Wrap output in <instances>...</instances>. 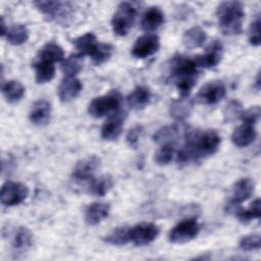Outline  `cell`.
I'll return each mask as SVG.
<instances>
[{
  "mask_svg": "<svg viewBox=\"0 0 261 261\" xmlns=\"http://www.w3.org/2000/svg\"><path fill=\"white\" fill-rule=\"evenodd\" d=\"M7 30H8V29H6L5 21H4V18H3V16H2V17H1V36H2V37H5V35H6V33H7Z\"/></svg>",
  "mask_w": 261,
  "mask_h": 261,
  "instance_id": "cell-43",
  "label": "cell"
},
{
  "mask_svg": "<svg viewBox=\"0 0 261 261\" xmlns=\"http://www.w3.org/2000/svg\"><path fill=\"white\" fill-rule=\"evenodd\" d=\"M207 35L200 27H193L187 30L182 36V43L188 49H195L201 47L206 41Z\"/></svg>",
  "mask_w": 261,
  "mask_h": 261,
  "instance_id": "cell-26",
  "label": "cell"
},
{
  "mask_svg": "<svg viewBox=\"0 0 261 261\" xmlns=\"http://www.w3.org/2000/svg\"><path fill=\"white\" fill-rule=\"evenodd\" d=\"M113 53V46L108 43H98L97 47L91 54L92 61L95 65H100L106 62Z\"/></svg>",
  "mask_w": 261,
  "mask_h": 261,
  "instance_id": "cell-33",
  "label": "cell"
},
{
  "mask_svg": "<svg viewBox=\"0 0 261 261\" xmlns=\"http://www.w3.org/2000/svg\"><path fill=\"white\" fill-rule=\"evenodd\" d=\"M193 102L188 97L172 100L169 105V114L175 120L186 119L192 112Z\"/></svg>",
  "mask_w": 261,
  "mask_h": 261,
  "instance_id": "cell-23",
  "label": "cell"
},
{
  "mask_svg": "<svg viewBox=\"0 0 261 261\" xmlns=\"http://www.w3.org/2000/svg\"><path fill=\"white\" fill-rule=\"evenodd\" d=\"M109 211L110 207L106 203H92L85 211V220L89 225H96L109 215Z\"/></svg>",
  "mask_w": 261,
  "mask_h": 261,
  "instance_id": "cell-20",
  "label": "cell"
},
{
  "mask_svg": "<svg viewBox=\"0 0 261 261\" xmlns=\"http://www.w3.org/2000/svg\"><path fill=\"white\" fill-rule=\"evenodd\" d=\"M254 188L255 184L250 177L240 178L232 187L231 199L229 202L241 205V203L247 201L252 196L254 193Z\"/></svg>",
  "mask_w": 261,
  "mask_h": 261,
  "instance_id": "cell-17",
  "label": "cell"
},
{
  "mask_svg": "<svg viewBox=\"0 0 261 261\" xmlns=\"http://www.w3.org/2000/svg\"><path fill=\"white\" fill-rule=\"evenodd\" d=\"M29 196L25 185L15 181H6L1 188L0 199L4 206H15L23 202Z\"/></svg>",
  "mask_w": 261,
  "mask_h": 261,
  "instance_id": "cell-8",
  "label": "cell"
},
{
  "mask_svg": "<svg viewBox=\"0 0 261 261\" xmlns=\"http://www.w3.org/2000/svg\"><path fill=\"white\" fill-rule=\"evenodd\" d=\"M128 230H129V227H125V226L116 227L104 238V241L108 244L115 245V246L125 245L126 243L129 242Z\"/></svg>",
  "mask_w": 261,
  "mask_h": 261,
  "instance_id": "cell-35",
  "label": "cell"
},
{
  "mask_svg": "<svg viewBox=\"0 0 261 261\" xmlns=\"http://www.w3.org/2000/svg\"><path fill=\"white\" fill-rule=\"evenodd\" d=\"M83 85L75 76L64 77L58 87V96L62 102H69L82 92Z\"/></svg>",
  "mask_w": 261,
  "mask_h": 261,
  "instance_id": "cell-15",
  "label": "cell"
},
{
  "mask_svg": "<svg viewBox=\"0 0 261 261\" xmlns=\"http://www.w3.org/2000/svg\"><path fill=\"white\" fill-rule=\"evenodd\" d=\"M160 47V40L154 34H146L139 37L133 48L132 54L138 59H145L158 51Z\"/></svg>",
  "mask_w": 261,
  "mask_h": 261,
  "instance_id": "cell-11",
  "label": "cell"
},
{
  "mask_svg": "<svg viewBox=\"0 0 261 261\" xmlns=\"http://www.w3.org/2000/svg\"><path fill=\"white\" fill-rule=\"evenodd\" d=\"M121 96L117 91H112L107 95L96 97L89 106L88 112L95 118H100L106 115H111L120 110Z\"/></svg>",
  "mask_w": 261,
  "mask_h": 261,
  "instance_id": "cell-4",
  "label": "cell"
},
{
  "mask_svg": "<svg viewBox=\"0 0 261 261\" xmlns=\"http://www.w3.org/2000/svg\"><path fill=\"white\" fill-rule=\"evenodd\" d=\"M179 136V127L177 125H165L159 128L153 136L154 142L160 145L171 144L177 140Z\"/></svg>",
  "mask_w": 261,
  "mask_h": 261,
  "instance_id": "cell-29",
  "label": "cell"
},
{
  "mask_svg": "<svg viewBox=\"0 0 261 261\" xmlns=\"http://www.w3.org/2000/svg\"><path fill=\"white\" fill-rule=\"evenodd\" d=\"M185 140L186 143L177 154V161L180 164L215 154L221 143L220 136L213 129L186 130Z\"/></svg>",
  "mask_w": 261,
  "mask_h": 261,
  "instance_id": "cell-1",
  "label": "cell"
},
{
  "mask_svg": "<svg viewBox=\"0 0 261 261\" xmlns=\"http://www.w3.org/2000/svg\"><path fill=\"white\" fill-rule=\"evenodd\" d=\"M142 134H143V127L141 125H136L133 128H130L126 136V141L128 145L133 147L137 146L140 138L142 137Z\"/></svg>",
  "mask_w": 261,
  "mask_h": 261,
  "instance_id": "cell-41",
  "label": "cell"
},
{
  "mask_svg": "<svg viewBox=\"0 0 261 261\" xmlns=\"http://www.w3.org/2000/svg\"><path fill=\"white\" fill-rule=\"evenodd\" d=\"M34 5L50 20L67 22L73 13V6L69 2L62 1H35Z\"/></svg>",
  "mask_w": 261,
  "mask_h": 261,
  "instance_id": "cell-5",
  "label": "cell"
},
{
  "mask_svg": "<svg viewBox=\"0 0 261 261\" xmlns=\"http://www.w3.org/2000/svg\"><path fill=\"white\" fill-rule=\"evenodd\" d=\"M159 234V227L151 222H142L133 227H129L128 236L129 242L136 246H146L153 241Z\"/></svg>",
  "mask_w": 261,
  "mask_h": 261,
  "instance_id": "cell-9",
  "label": "cell"
},
{
  "mask_svg": "<svg viewBox=\"0 0 261 261\" xmlns=\"http://www.w3.org/2000/svg\"><path fill=\"white\" fill-rule=\"evenodd\" d=\"M83 68V55L80 53L71 54L62 60L61 70L66 76H75Z\"/></svg>",
  "mask_w": 261,
  "mask_h": 261,
  "instance_id": "cell-32",
  "label": "cell"
},
{
  "mask_svg": "<svg viewBox=\"0 0 261 261\" xmlns=\"http://www.w3.org/2000/svg\"><path fill=\"white\" fill-rule=\"evenodd\" d=\"M243 106L240 101L231 100L226 104L223 109V118L226 122H232L239 118H241L243 113Z\"/></svg>",
  "mask_w": 261,
  "mask_h": 261,
  "instance_id": "cell-36",
  "label": "cell"
},
{
  "mask_svg": "<svg viewBox=\"0 0 261 261\" xmlns=\"http://www.w3.org/2000/svg\"><path fill=\"white\" fill-rule=\"evenodd\" d=\"M200 231V225L195 218H187L178 222L169 231L168 240L173 244H184L194 240Z\"/></svg>",
  "mask_w": 261,
  "mask_h": 261,
  "instance_id": "cell-7",
  "label": "cell"
},
{
  "mask_svg": "<svg viewBox=\"0 0 261 261\" xmlns=\"http://www.w3.org/2000/svg\"><path fill=\"white\" fill-rule=\"evenodd\" d=\"M101 160L97 156H89L80 160L72 171V178L75 181H87L94 178V174L100 168Z\"/></svg>",
  "mask_w": 261,
  "mask_h": 261,
  "instance_id": "cell-12",
  "label": "cell"
},
{
  "mask_svg": "<svg viewBox=\"0 0 261 261\" xmlns=\"http://www.w3.org/2000/svg\"><path fill=\"white\" fill-rule=\"evenodd\" d=\"M249 42L253 46H259L261 43L260 37V16L257 14L250 24L249 29Z\"/></svg>",
  "mask_w": 261,
  "mask_h": 261,
  "instance_id": "cell-39",
  "label": "cell"
},
{
  "mask_svg": "<svg viewBox=\"0 0 261 261\" xmlns=\"http://www.w3.org/2000/svg\"><path fill=\"white\" fill-rule=\"evenodd\" d=\"M24 87L17 81L9 80L2 84V94L9 103H16L20 101L24 95Z\"/></svg>",
  "mask_w": 261,
  "mask_h": 261,
  "instance_id": "cell-25",
  "label": "cell"
},
{
  "mask_svg": "<svg viewBox=\"0 0 261 261\" xmlns=\"http://www.w3.org/2000/svg\"><path fill=\"white\" fill-rule=\"evenodd\" d=\"M137 15L136 7L129 2H121L117 6L111 20L112 30L117 36H125L132 29Z\"/></svg>",
  "mask_w": 261,
  "mask_h": 261,
  "instance_id": "cell-6",
  "label": "cell"
},
{
  "mask_svg": "<svg viewBox=\"0 0 261 261\" xmlns=\"http://www.w3.org/2000/svg\"><path fill=\"white\" fill-rule=\"evenodd\" d=\"M256 137L257 132L254 125L243 123L233 130L231 135V141L234 146L243 148L251 145L255 141Z\"/></svg>",
  "mask_w": 261,
  "mask_h": 261,
  "instance_id": "cell-18",
  "label": "cell"
},
{
  "mask_svg": "<svg viewBox=\"0 0 261 261\" xmlns=\"http://www.w3.org/2000/svg\"><path fill=\"white\" fill-rule=\"evenodd\" d=\"M126 117V113L122 110L111 114L104 122L101 128V137L106 141H114L120 136L123 123Z\"/></svg>",
  "mask_w": 261,
  "mask_h": 261,
  "instance_id": "cell-13",
  "label": "cell"
},
{
  "mask_svg": "<svg viewBox=\"0 0 261 261\" xmlns=\"http://www.w3.org/2000/svg\"><path fill=\"white\" fill-rule=\"evenodd\" d=\"M72 43L81 55L91 56L99 42L97 41V38L93 33H87L72 40Z\"/></svg>",
  "mask_w": 261,
  "mask_h": 261,
  "instance_id": "cell-27",
  "label": "cell"
},
{
  "mask_svg": "<svg viewBox=\"0 0 261 261\" xmlns=\"http://www.w3.org/2000/svg\"><path fill=\"white\" fill-rule=\"evenodd\" d=\"M37 58L49 60V61H52L55 63V62L63 60L64 51H63L62 47L59 46L58 44L50 42L41 48Z\"/></svg>",
  "mask_w": 261,
  "mask_h": 261,
  "instance_id": "cell-31",
  "label": "cell"
},
{
  "mask_svg": "<svg viewBox=\"0 0 261 261\" xmlns=\"http://www.w3.org/2000/svg\"><path fill=\"white\" fill-rule=\"evenodd\" d=\"M221 32L226 36L239 35L243 30L245 17L244 5L239 1L222 2L216 10Z\"/></svg>",
  "mask_w": 261,
  "mask_h": 261,
  "instance_id": "cell-3",
  "label": "cell"
},
{
  "mask_svg": "<svg viewBox=\"0 0 261 261\" xmlns=\"http://www.w3.org/2000/svg\"><path fill=\"white\" fill-rule=\"evenodd\" d=\"M51 104L44 99L37 100L31 108L30 119L36 125H45L50 121Z\"/></svg>",
  "mask_w": 261,
  "mask_h": 261,
  "instance_id": "cell-16",
  "label": "cell"
},
{
  "mask_svg": "<svg viewBox=\"0 0 261 261\" xmlns=\"http://www.w3.org/2000/svg\"><path fill=\"white\" fill-rule=\"evenodd\" d=\"M199 66L195 58L174 57L170 64V74L181 97H188L196 85Z\"/></svg>",
  "mask_w": 261,
  "mask_h": 261,
  "instance_id": "cell-2",
  "label": "cell"
},
{
  "mask_svg": "<svg viewBox=\"0 0 261 261\" xmlns=\"http://www.w3.org/2000/svg\"><path fill=\"white\" fill-rule=\"evenodd\" d=\"M164 22L163 11L156 6L150 7L143 15L141 28L145 32H154Z\"/></svg>",
  "mask_w": 261,
  "mask_h": 261,
  "instance_id": "cell-19",
  "label": "cell"
},
{
  "mask_svg": "<svg viewBox=\"0 0 261 261\" xmlns=\"http://www.w3.org/2000/svg\"><path fill=\"white\" fill-rule=\"evenodd\" d=\"M12 249L15 253H23L33 245V234L25 226H19L12 239Z\"/></svg>",
  "mask_w": 261,
  "mask_h": 261,
  "instance_id": "cell-22",
  "label": "cell"
},
{
  "mask_svg": "<svg viewBox=\"0 0 261 261\" xmlns=\"http://www.w3.org/2000/svg\"><path fill=\"white\" fill-rule=\"evenodd\" d=\"M34 68L36 73V81L38 84H45L50 82L55 75L54 62L37 58L34 62Z\"/></svg>",
  "mask_w": 261,
  "mask_h": 261,
  "instance_id": "cell-24",
  "label": "cell"
},
{
  "mask_svg": "<svg viewBox=\"0 0 261 261\" xmlns=\"http://www.w3.org/2000/svg\"><path fill=\"white\" fill-rule=\"evenodd\" d=\"M237 217L242 222H249L252 219H259L261 212H260V199L257 198L254 200L251 204V206L248 209H243L242 207L238 210L236 213Z\"/></svg>",
  "mask_w": 261,
  "mask_h": 261,
  "instance_id": "cell-34",
  "label": "cell"
},
{
  "mask_svg": "<svg viewBox=\"0 0 261 261\" xmlns=\"http://www.w3.org/2000/svg\"><path fill=\"white\" fill-rule=\"evenodd\" d=\"M174 147L171 144L161 145V147L156 151L154 160L158 165H167L173 158Z\"/></svg>",
  "mask_w": 261,
  "mask_h": 261,
  "instance_id": "cell-37",
  "label": "cell"
},
{
  "mask_svg": "<svg viewBox=\"0 0 261 261\" xmlns=\"http://www.w3.org/2000/svg\"><path fill=\"white\" fill-rule=\"evenodd\" d=\"M260 114H261L260 107L259 106H253V107L247 109L246 111H243L241 119L243 120V123L255 125L258 122L259 118H260Z\"/></svg>",
  "mask_w": 261,
  "mask_h": 261,
  "instance_id": "cell-40",
  "label": "cell"
},
{
  "mask_svg": "<svg viewBox=\"0 0 261 261\" xmlns=\"http://www.w3.org/2000/svg\"><path fill=\"white\" fill-rule=\"evenodd\" d=\"M226 94V88L221 81H213L204 85L196 96L198 103L213 105L220 102Z\"/></svg>",
  "mask_w": 261,
  "mask_h": 261,
  "instance_id": "cell-10",
  "label": "cell"
},
{
  "mask_svg": "<svg viewBox=\"0 0 261 261\" xmlns=\"http://www.w3.org/2000/svg\"><path fill=\"white\" fill-rule=\"evenodd\" d=\"M7 33L5 35L8 43L14 46L21 45L25 43L29 39V30L24 24L16 23L7 28Z\"/></svg>",
  "mask_w": 261,
  "mask_h": 261,
  "instance_id": "cell-30",
  "label": "cell"
},
{
  "mask_svg": "<svg viewBox=\"0 0 261 261\" xmlns=\"http://www.w3.org/2000/svg\"><path fill=\"white\" fill-rule=\"evenodd\" d=\"M126 101L132 109H144L151 101L150 90L145 86H138L127 96Z\"/></svg>",
  "mask_w": 261,
  "mask_h": 261,
  "instance_id": "cell-21",
  "label": "cell"
},
{
  "mask_svg": "<svg viewBox=\"0 0 261 261\" xmlns=\"http://www.w3.org/2000/svg\"><path fill=\"white\" fill-rule=\"evenodd\" d=\"M261 246V238L259 233H252L245 236L241 239L239 247L244 252H250V251H256L260 249Z\"/></svg>",
  "mask_w": 261,
  "mask_h": 261,
  "instance_id": "cell-38",
  "label": "cell"
},
{
  "mask_svg": "<svg viewBox=\"0 0 261 261\" xmlns=\"http://www.w3.org/2000/svg\"><path fill=\"white\" fill-rule=\"evenodd\" d=\"M113 187V179L109 174H103L97 178H92L89 185V191L95 196L102 197L106 195Z\"/></svg>",
  "mask_w": 261,
  "mask_h": 261,
  "instance_id": "cell-28",
  "label": "cell"
},
{
  "mask_svg": "<svg viewBox=\"0 0 261 261\" xmlns=\"http://www.w3.org/2000/svg\"><path fill=\"white\" fill-rule=\"evenodd\" d=\"M260 87H261V79H260V72H258L257 75H256L254 88H255L257 91H259V90H260Z\"/></svg>",
  "mask_w": 261,
  "mask_h": 261,
  "instance_id": "cell-42",
  "label": "cell"
},
{
  "mask_svg": "<svg viewBox=\"0 0 261 261\" xmlns=\"http://www.w3.org/2000/svg\"><path fill=\"white\" fill-rule=\"evenodd\" d=\"M222 52L223 50L221 43H219L218 41H214L209 45L205 53L195 57V60L200 68H212L220 62L222 58Z\"/></svg>",
  "mask_w": 261,
  "mask_h": 261,
  "instance_id": "cell-14",
  "label": "cell"
}]
</instances>
